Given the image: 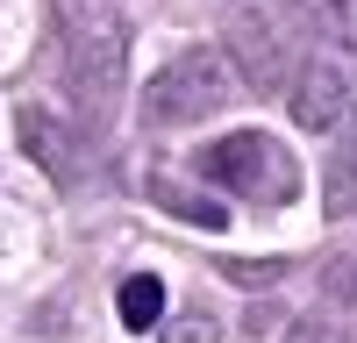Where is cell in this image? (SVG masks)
<instances>
[{
	"label": "cell",
	"instance_id": "obj_3",
	"mask_svg": "<svg viewBox=\"0 0 357 343\" xmlns=\"http://www.w3.org/2000/svg\"><path fill=\"white\" fill-rule=\"evenodd\" d=\"M229 79H236V65L222 50H178L172 65L143 86V122H151V129L207 122L215 107H229Z\"/></svg>",
	"mask_w": 357,
	"mask_h": 343
},
{
	"label": "cell",
	"instance_id": "obj_9",
	"mask_svg": "<svg viewBox=\"0 0 357 343\" xmlns=\"http://www.w3.org/2000/svg\"><path fill=\"white\" fill-rule=\"evenodd\" d=\"M158 314H165V286L151 279V272H136V279H122V322L143 336V329H158Z\"/></svg>",
	"mask_w": 357,
	"mask_h": 343
},
{
	"label": "cell",
	"instance_id": "obj_7",
	"mask_svg": "<svg viewBox=\"0 0 357 343\" xmlns=\"http://www.w3.org/2000/svg\"><path fill=\"white\" fill-rule=\"evenodd\" d=\"M151 200L165 215H178V222H193V229H229V208L215 193H200V186H186L178 172H151Z\"/></svg>",
	"mask_w": 357,
	"mask_h": 343
},
{
	"label": "cell",
	"instance_id": "obj_10",
	"mask_svg": "<svg viewBox=\"0 0 357 343\" xmlns=\"http://www.w3.org/2000/svg\"><path fill=\"white\" fill-rule=\"evenodd\" d=\"M329 215H357V136H343V151L329 158Z\"/></svg>",
	"mask_w": 357,
	"mask_h": 343
},
{
	"label": "cell",
	"instance_id": "obj_4",
	"mask_svg": "<svg viewBox=\"0 0 357 343\" xmlns=\"http://www.w3.org/2000/svg\"><path fill=\"white\" fill-rule=\"evenodd\" d=\"M301 29L286 22V8H236L229 15V65L243 72L257 93H286L301 72V50H286Z\"/></svg>",
	"mask_w": 357,
	"mask_h": 343
},
{
	"label": "cell",
	"instance_id": "obj_5",
	"mask_svg": "<svg viewBox=\"0 0 357 343\" xmlns=\"http://www.w3.org/2000/svg\"><path fill=\"white\" fill-rule=\"evenodd\" d=\"M286 107H293L301 129H336L343 107H350L343 65H329V57H301V72H293V86H286Z\"/></svg>",
	"mask_w": 357,
	"mask_h": 343
},
{
	"label": "cell",
	"instance_id": "obj_12",
	"mask_svg": "<svg viewBox=\"0 0 357 343\" xmlns=\"http://www.w3.org/2000/svg\"><path fill=\"white\" fill-rule=\"evenodd\" d=\"M286 343H350L336 322H329V314H301V322H293V336Z\"/></svg>",
	"mask_w": 357,
	"mask_h": 343
},
{
	"label": "cell",
	"instance_id": "obj_11",
	"mask_svg": "<svg viewBox=\"0 0 357 343\" xmlns=\"http://www.w3.org/2000/svg\"><path fill=\"white\" fill-rule=\"evenodd\" d=\"M321 286H329V300H350V307H357V250H343L336 265H329V279H321Z\"/></svg>",
	"mask_w": 357,
	"mask_h": 343
},
{
	"label": "cell",
	"instance_id": "obj_6",
	"mask_svg": "<svg viewBox=\"0 0 357 343\" xmlns=\"http://www.w3.org/2000/svg\"><path fill=\"white\" fill-rule=\"evenodd\" d=\"M22 151L36 158L57 186H79L86 179V143H79L72 122H57L50 107H22Z\"/></svg>",
	"mask_w": 357,
	"mask_h": 343
},
{
	"label": "cell",
	"instance_id": "obj_13",
	"mask_svg": "<svg viewBox=\"0 0 357 343\" xmlns=\"http://www.w3.org/2000/svg\"><path fill=\"white\" fill-rule=\"evenodd\" d=\"M215 336H222V329L207 322V314H178V322L165 329V343H215Z\"/></svg>",
	"mask_w": 357,
	"mask_h": 343
},
{
	"label": "cell",
	"instance_id": "obj_2",
	"mask_svg": "<svg viewBox=\"0 0 357 343\" xmlns=\"http://www.w3.org/2000/svg\"><path fill=\"white\" fill-rule=\"evenodd\" d=\"M193 172H200L207 186H222L229 200H250V208H286V200L301 193V165H293V151H286L279 136H264V129L215 136L193 158Z\"/></svg>",
	"mask_w": 357,
	"mask_h": 343
},
{
	"label": "cell",
	"instance_id": "obj_1",
	"mask_svg": "<svg viewBox=\"0 0 357 343\" xmlns=\"http://www.w3.org/2000/svg\"><path fill=\"white\" fill-rule=\"evenodd\" d=\"M50 22H57V50H65V86L79 114H107L114 93H122V8L114 0H50Z\"/></svg>",
	"mask_w": 357,
	"mask_h": 343
},
{
	"label": "cell",
	"instance_id": "obj_8",
	"mask_svg": "<svg viewBox=\"0 0 357 343\" xmlns=\"http://www.w3.org/2000/svg\"><path fill=\"white\" fill-rule=\"evenodd\" d=\"M293 29H307V36H329V43H350L357 50V8L350 0H279Z\"/></svg>",
	"mask_w": 357,
	"mask_h": 343
}]
</instances>
